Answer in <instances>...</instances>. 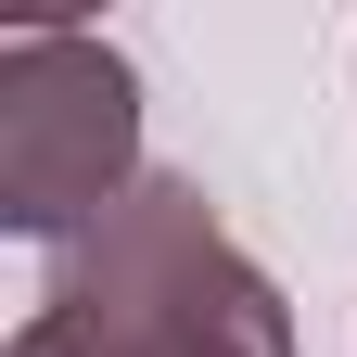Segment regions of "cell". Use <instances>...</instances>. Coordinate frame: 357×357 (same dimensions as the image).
Instances as JSON below:
<instances>
[{"instance_id": "6da1fadb", "label": "cell", "mask_w": 357, "mask_h": 357, "mask_svg": "<svg viewBox=\"0 0 357 357\" xmlns=\"http://www.w3.org/2000/svg\"><path fill=\"white\" fill-rule=\"evenodd\" d=\"M13 357H294V332H281V294L204 217V192L141 178L52 268V294L13 332Z\"/></svg>"}, {"instance_id": "7a4b0ae2", "label": "cell", "mask_w": 357, "mask_h": 357, "mask_svg": "<svg viewBox=\"0 0 357 357\" xmlns=\"http://www.w3.org/2000/svg\"><path fill=\"white\" fill-rule=\"evenodd\" d=\"M141 153V77L128 52L77 26H13L0 38V217L13 230H102V217L141 192L128 178Z\"/></svg>"}]
</instances>
